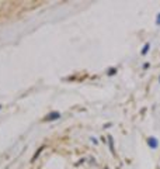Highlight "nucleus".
<instances>
[{
  "instance_id": "423d86ee",
  "label": "nucleus",
  "mask_w": 160,
  "mask_h": 169,
  "mask_svg": "<svg viewBox=\"0 0 160 169\" xmlns=\"http://www.w3.org/2000/svg\"><path fill=\"white\" fill-rule=\"evenodd\" d=\"M115 73H117L115 68H111V69H108V72H107V75H108V76H114Z\"/></svg>"
},
{
  "instance_id": "0eeeda50",
  "label": "nucleus",
  "mask_w": 160,
  "mask_h": 169,
  "mask_svg": "<svg viewBox=\"0 0 160 169\" xmlns=\"http://www.w3.org/2000/svg\"><path fill=\"white\" fill-rule=\"evenodd\" d=\"M156 26H159L160 27V13L156 16Z\"/></svg>"
},
{
  "instance_id": "20e7f679",
  "label": "nucleus",
  "mask_w": 160,
  "mask_h": 169,
  "mask_svg": "<svg viewBox=\"0 0 160 169\" xmlns=\"http://www.w3.org/2000/svg\"><path fill=\"white\" fill-rule=\"evenodd\" d=\"M44 148H45V145H42V147H39V150H37V152H35V154H34V156H32V158H31V163L34 162V161H35L37 158H38V156H39V154H41V152L44 151Z\"/></svg>"
},
{
  "instance_id": "9d476101",
  "label": "nucleus",
  "mask_w": 160,
  "mask_h": 169,
  "mask_svg": "<svg viewBox=\"0 0 160 169\" xmlns=\"http://www.w3.org/2000/svg\"><path fill=\"white\" fill-rule=\"evenodd\" d=\"M159 82H160V78H159Z\"/></svg>"
},
{
  "instance_id": "7ed1b4c3",
  "label": "nucleus",
  "mask_w": 160,
  "mask_h": 169,
  "mask_svg": "<svg viewBox=\"0 0 160 169\" xmlns=\"http://www.w3.org/2000/svg\"><path fill=\"white\" fill-rule=\"evenodd\" d=\"M108 145H110V150H111V154L115 156V148H114V140H112V137L108 135Z\"/></svg>"
},
{
  "instance_id": "f257e3e1",
  "label": "nucleus",
  "mask_w": 160,
  "mask_h": 169,
  "mask_svg": "<svg viewBox=\"0 0 160 169\" xmlns=\"http://www.w3.org/2000/svg\"><path fill=\"white\" fill-rule=\"evenodd\" d=\"M60 118V113L59 111H52L49 114H46L44 117V121H56Z\"/></svg>"
},
{
  "instance_id": "39448f33",
  "label": "nucleus",
  "mask_w": 160,
  "mask_h": 169,
  "mask_svg": "<svg viewBox=\"0 0 160 169\" xmlns=\"http://www.w3.org/2000/svg\"><path fill=\"white\" fill-rule=\"evenodd\" d=\"M149 49H150V44H149V42H146V44H145V47L142 48L141 55H146L147 52H149Z\"/></svg>"
},
{
  "instance_id": "1a4fd4ad",
  "label": "nucleus",
  "mask_w": 160,
  "mask_h": 169,
  "mask_svg": "<svg viewBox=\"0 0 160 169\" xmlns=\"http://www.w3.org/2000/svg\"><path fill=\"white\" fill-rule=\"evenodd\" d=\"M1 107H3V106H1V104H0V110H1Z\"/></svg>"
},
{
  "instance_id": "f03ea898",
  "label": "nucleus",
  "mask_w": 160,
  "mask_h": 169,
  "mask_svg": "<svg viewBox=\"0 0 160 169\" xmlns=\"http://www.w3.org/2000/svg\"><path fill=\"white\" fill-rule=\"evenodd\" d=\"M146 143H147V145H149L150 150H157V147H159V141H157L156 137H149Z\"/></svg>"
},
{
  "instance_id": "6e6552de",
  "label": "nucleus",
  "mask_w": 160,
  "mask_h": 169,
  "mask_svg": "<svg viewBox=\"0 0 160 169\" xmlns=\"http://www.w3.org/2000/svg\"><path fill=\"white\" fill-rule=\"evenodd\" d=\"M91 141H93V144H98V141H97L96 138H91Z\"/></svg>"
}]
</instances>
